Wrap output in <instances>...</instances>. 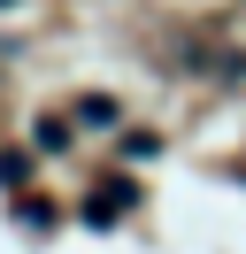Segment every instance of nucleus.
I'll return each mask as SVG.
<instances>
[{
    "mask_svg": "<svg viewBox=\"0 0 246 254\" xmlns=\"http://www.w3.org/2000/svg\"><path fill=\"white\" fill-rule=\"evenodd\" d=\"M116 208H131V185H100V192L85 200V216H92V223H108Z\"/></svg>",
    "mask_w": 246,
    "mask_h": 254,
    "instance_id": "obj_1",
    "label": "nucleus"
},
{
    "mask_svg": "<svg viewBox=\"0 0 246 254\" xmlns=\"http://www.w3.org/2000/svg\"><path fill=\"white\" fill-rule=\"evenodd\" d=\"M23 177H31V162H23V154H0V185H23Z\"/></svg>",
    "mask_w": 246,
    "mask_h": 254,
    "instance_id": "obj_2",
    "label": "nucleus"
},
{
    "mask_svg": "<svg viewBox=\"0 0 246 254\" xmlns=\"http://www.w3.org/2000/svg\"><path fill=\"white\" fill-rule=\"evenodd\" d=\"M0 8H8V0H0Z\"/></svg>",
    "mask_w": 246,
    "mask_h": 254,
    "instance_id": "obj_3",
    "label": "nucleus"
}]
</instances>
